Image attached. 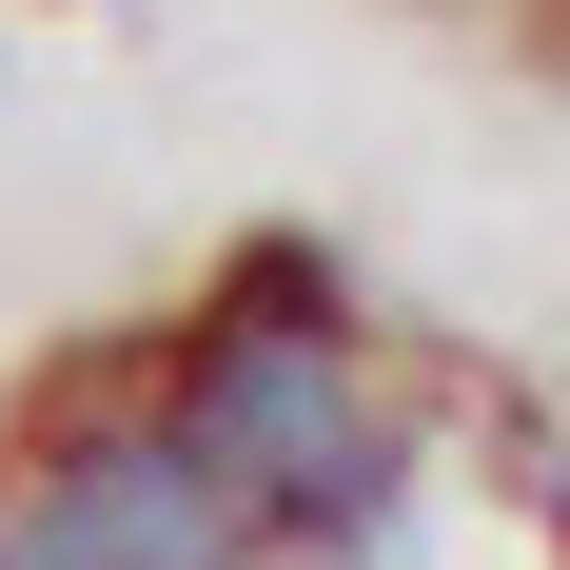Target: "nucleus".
<instances>
[{"label": "nucleus", "instance_id": "obj_1", "mask_svg": "<svg viewBox=\"0 0 570 570\" xmlns=\"http://www.w3.org/2000/svg\"><path fill=\"white\" fill-rule=\"evenodd\" d=\"M158 413L197 433V472L236 492L256 551L374 570L413 531V413H394V374L354 354V276L315 236H236L217 256V295L158 335Z\"/></svg>", "mask_w": 570, "mask_h": 570}, {"label": "nucleus", "instance_id": "obj_3", "mask_svg": "<svg viewBox=\"0 0 570 570\" xmlns=\"http://www.w3.org/2000/svg\"><path fill=\"white\" fill-rule=\"evenodd\" d=\"M551 551H570V472H551Z\"/></svg>", "mask_w": 570, "mask_h": 570}, {"label": "nucleus", "instance_id": "obj_2", "mask_svg": "<svg viewBox=\"0 0 570 570\" xmlns=\"http://www.w3.org/2000/svg\"><path fill=\"white\" fill-rule=\"evenodd\" d=\"M0 570H256V531L158 394H99V413H40V453L0 492Z\"/></svg>", "mask_w": 570, "mask_h": 570}]
</instances>
